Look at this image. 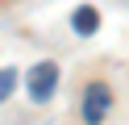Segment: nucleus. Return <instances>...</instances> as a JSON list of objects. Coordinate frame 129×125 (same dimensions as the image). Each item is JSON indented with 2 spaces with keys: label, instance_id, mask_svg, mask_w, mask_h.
<instances>
[{
  "label": "nucleus",
  "instance_id": "nucleus-1",
  "mask_svg": "<svg viewBox=\"0 0 129 125\" xmlns=\"http://www.w3.org/2000/svg\"><path fill=\"white\" fill-rule=\"evenodd\" d=\"M54 88H58V67L54 63H38L34 71H29V96H34L38 104H46V100L54 96Z\"/></svg>",
  "mask_w": 129,
  "mask_h": 125
},
{
  "label": "nucleus",
  "instance_id": "nucleus-2",
  "mask_svg": "<svg viewBox=\"0 0 129 125\" xmlns=\"http://www.w3.org/2000/svg\"><path fill=\"white\" fill-rule=\"evenodd\" d=\"M108 108H112V92L104 88V83H92V88L83 92V121L87 125H100Z\"/></svg>",
  "mask_w": 129,
  "mask_h": 125
},
{
  "label": "nucleus",
  "instance_id": "nucleus-3",
  "mask_svg": "<svg viewBox=\"0 0 129 125\" xmlns=\"http://www.w3.org/2000/svg\"><path fill=\"white\" fill-rule=\"evenodd\" d=\"M71 29H75V33H83V38H92V33L100 29V13H96L92 4H79L75 13H71Z\"/></svg>",
  "mask_w": 129,
  "mask_h": 125
},
{
  "label": "nucleus",
  "instance_id": "nucleus-4",
  "mask_svg": "<svg viewBox=\"0 0 129 125\" xmlns=\"http://www.w3.org/2000/svg\"><path fill=\"white\" fill-rule=\"evenodd\" d=\"M13 88H17V71H13V67H4V71H0V100H9Z\"/></svg>",
  "mask_w": 129,
  "mask_h": 125
}]
</instances>
